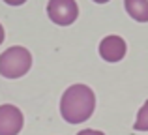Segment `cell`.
Listing matches in <instances>:
<instances>
[{"label":"cell","mask_w":148,"mask_h":135,"mask_svg":"<svg viewBox=\"0 0 148 135\" xmlns=\"http://www.w3.org/2000/svg\"><path fill=\"white\" fill-rule=\"evenodd\" d=\"M92 2H96V4H105V2H109V0H92Z\"/></svg>","instance_id":"obj_11"},{"label":"cell","mask_w":148,"mask_h":135,"mask_svg":"<svg viewBox=\"0 0 148 135\" xmlns=\"http://www.w3.org/2000/svg\"><path fill=\"white\" fill-rule=\"evenodd\" d=\"M126 41L120 36H107L99 43V56L105 62H120L126 56Z\"/></svg>","instance_id":"obj_5"},{"label":"cell","mask_w":148,"mask_h":135,"mask_svg":"<svg viewBox=\"0 0 148 135\" xmlns=\"http://www.w3.org/2000/svg\"><path fill=\"white\" fill-rule=\"evenodd\" d=\"M126 11L137 23H148V0H124Z\"/></svg>","instance_id":"obj_6"},{"label":"cell","mask_w":148,"mask_h":135,"mask_svg":"<svg viewBox=\"0 0 148 135\" xmlns=\"http://www.w3.org/2000/svg\"><path fill=\"white\" fill-rule=\"evenodd\" d=\"M96 96L86 84H71L60 98V114L69 124L86 122L94 114Z\"/></svg>","instance_id":"obj_1"},{"label":"cell","mask_w":148,"mask_h":135,"mask_svg":"<svg viewBox=\"0 0 148 135\" xmlns=\"http://www.w3.org/2000/svg\"><path fill=\"white\" fill-rule=\"evenodd\" d=\"M77 135H105V133L98 132V130H83V132H79Z\"/></svg>","instance_id":"obj_8"},{"label":"cell","mask_w":148,"mask_h":135,"mask_svg":"<svg viewBox=\"0 0 148 135\" xmlns=\"http://www.w3.org/2000/svg\"><path fill=\"white\" fill-rule=\"evenodd\" d=\"M6 4H10V6H23V4L26 2V0H4Z\"/></svg>","instance_id":"obj_9"},{"label":"cell","mask_w":148,"mask_h":135,"mask_svg":"<svg viewBox=\"0 0 148 135\" xmlns=\"http://www.w3.org/2000/svg\"><path fill=\"white\" fill-rule=\"evenodd\" d=\"M25 118L19 107L6 103L0 105V135H17L23 130Z\"/></svg>","instance_id":"obj_4"},{"label":"cell","mask_w":148,"mask_h":135,"mask_svg":"<svg viewBox=\"0 0 148 135\" xmlns=\"http://www.w3.org/2000/svg\"><path fill=\"white\" fill-rule=\"evenodd\" d=\"M133 128L137 132H148V99L145 101V105L139 109V114H137V120H135Z\"/></svg>","instance_id":"obj_7"},{"label":"cell","mask_w":148,"mask_h":135,"mask_svg":"<svg viewBox=\"0 0 148 135\" xmlns=\"http://www.w3.org/2000/svg\"><path fill=\"white\" fill-rule=\"evenodd\" d=\"M32 68V55L26 47L13 45L0 55V75L6 79H19Z\"/></svg>","instance_id":"obj_2"},{"label":"cell","mask_w":148,"mask_h":135,"mask_svg":"<svg viewBox=\"0 0 148 135\" xmlns=\"http://www.w3.org/2000/svg\"><path fill=\"white\" fill-rule=\"evenodd\" d=\"M47 15L54 25L69 26L79 17V6L75 0H49Z\"/></svg>","instance_id":"obj_3"},{"label":"cell","mask_w":148,"mask_h":135,"mask_svg":"<svg viewBox=\"0 0 148 135\" xmlns=\"http://www.w3.org/2000/svg\"><path fill=\"white\" fill-rule=\"evenodd\" d=\"M4 38H6V34H4V26L0 25V45H2V41H4Z\"/></svg>","instance_id":"obj_10"}]
</instances>
